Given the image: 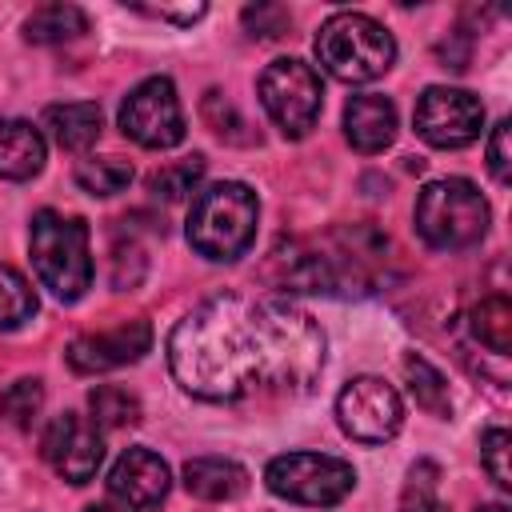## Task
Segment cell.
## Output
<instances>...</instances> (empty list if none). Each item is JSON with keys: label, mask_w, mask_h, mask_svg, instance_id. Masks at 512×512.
Returning a JSON list of instances; mask_svg holds the SVG:
<instances>
[{"label": "cell", "mask_w": 512, "mask_h": 512, "mask_svg": "<svg viewBox=\"0 0 512 512\" xmlns=\"http://www.w3.org/2000/svg\"><path fill=\"white\" fill-rule=\"evenodd\" d=\"M176 384L200 400H248L260 392H308L324 368V332L292 300L220 292L168 336Z\"/></svg>", "instance_id": "1"}, {"label": "cell", "mask_w": 512, "mask_h": 512, "mask_svg": "<svg viewBox=\"0 0 512 512\" xmlns=\"http://www.w3.org/2000/svg\"><path fill=\"white\" fill-rule=\"evenodd\" d=\"M256 192L240 180L208 184L192 196L188 212V244L208 260H236L248 252L256 236Z\"/></svg>", "instance_id": "2"}, {"label": "cell", "mask_w": 512, "mask_h": 512, "mask_svg": "<svg viewBox=\"0 0 512 512\" xmlns=\"http://www.w3.org/2000/svg\"><path fill=\"white\" fill-rule=\"evenodd\" d=\"M316 56L336 80L368 84L392 68L396 40L388 36L384 24H376L364 12H336L316 32Z\"/></svg>", "instance_id": "3"}, {"label": "cell", "mask_w": 512, "mask_h": 512, "mask_svg": "<svg viewBox=\"0 0 512 512\" xmlns=\"http://www.w3.org/2000/svg\"><path fill=\"white\" fill-rule=\"evenodd\" d=\"M32 264L44 288L56 300H80L92 284V256H88V224L64 212H36L32 216Z\"/></svg>", "instance_id": "4"}, {"label": "cell", "mask_w": 512, "mask_h": 512, "mask_svg": "<svg viewBox=\"0 0 512 512\" xmlns=\"http://www.w3.org/2000/svg\"><path fill=\"white\" fill-rule=\"evenodd\" d=\"M416 232L444 252L472 248L488 232V200L464 176L432 180L416 200Z\"/></svg>", "instance_id": "5"}, {"label": "cell", "mask_w": 512, "mask_h": 512, "mask_svg": "<svg viewBox=\"0 0 512 512\" xmlns=\"http://www.w3.org/2000/svg\"><path fill=\"white\" fill-rule=\"evenodd\" d=\"M264 480L276 496H284L292 504L328 508V504H340L352 492L356 472H352V464H344L336 456H324V452H284V456L268 460Z\"/></svg>", "instance_id": "6"}, {"label": "cell", "mask_w": 512, "mask_h": 512, "mask_svg": "<svg viewBox=\"0 0 512 512\" xmlns=\"http://www.w3.org/2000/svg\"><path fill=\"white\" fill-rule=\"evenodd\" d=\"M320 96H324V88H320L316 68L304 64V60H296V56L272 60L260 72V104L280 124L284 136H304L316 124Z\"/></svg>", "instance_id": "7"}, {"label": "cell", "mask_w": 512, "mask_h": 512, "mask_svg": "<svg viewBox=\"0 0 512 512\" xmlns=\"http://www.w3.org/2000/svg\"><path fill=\"white\" fill-rule=\"evenodd\" d=\"M120 128L144 148H176L184 140V112L168 76L140 80L120 104Z\"/></svg>", "instance_id": "8"}, {"label": "cell", "mask_w": 512, "mask_h": 512, "mask_svg": "<svg viewBox=\"0 0 512 512\" xmlns=\"http://www.w3.org/2000/svg\"><path fill=\"white\" fill-rule=\"evenodd\" d=\"M336 420L340 428L360 444H384L404 424V404L392 384L380 376H356L336 396Z\"/></svg>", "instance_id": "9"}, {"label": "cell", "mask_w": 512, "mask_h": 512, "mask_svg": "<svg viewBox=\"0 0 512 512\" xmlns=\"http://www.w3.org/2000/svg\"><path fill=\"white\" fill-rule=\"evenodd\" d=\"M484 128V104L464 88L432 84L416 100V132L432 148H464Z\"/></svg>", "instance_id": "10"}, {"label": "cell", "mask_w": 512, "mask_h": 512, "mask_svg": "<svg viewBox=\"0 0 512 512\" xmlns=\"http://www.w3.org/2000/svg\"><path fill=\"white\" fill-rule=\"evenodd\" d=\"M44 460L68 480V484H88L104 460V440L100 428L92 420H84L80 412H60L48 428H44Z\"/></svg>", "instance_id": "11"}, {"label": "cell", "mask_w": 512, "mask_h": 512, "mask_svg": "<svg viewBox=\"0 0 512 512\" xmlns=\"http://www.w3.org/2000/svg\"><path fill=\"white\" fill-rule=\"evenodd\" d=\"M148 348H152V328H148V320H124V324H116V328L76 336V340L68 344V364H72V372L96 376V372H112V368L136 364Z\"/></svg>", "instance_id": "12"}, {"label": "cell", "mask_w": 512, "mask_h": 512, "mask_svg": "<svg viewBox=\"0 0 512 512\" xmlns=\"http://www.w3.org/2000/svg\"><path fill=\"white\" fill-rule=\"evenodd\" d=\"M168 488H172V472L148 448H128L108 472V492L128 508H156L168 496Z\"/></svg>", "instance_id": "13"}, {"label": "cell", "mask_w": 512, "mask_h": 512, "mask_svg": "<svg viewBox=\"0 0 512 512\" xmlns=\"http://www.w3.org/2000/svg\"><path fill=\"white\" fill-rule=\"evenodd\" d=\"M344 136L356 152H384L392 140H396V108L388 96H376V92H364V96H352L348 108H344Z\"/></svg>", "instance_id": "14"}, {"label": "cell", "mask_w": 512, "mask_h": 512, "mask_svg": "<svg viewBox=\"0 0 512 512\" xmlns=\"http://www.w3.org/2000/svg\"><path fill=\"white\" fill-rule=\"evenodd\" d=\"M184 488L196 496V500H236L244 496L248 488V472L236 464V460H224V456H196L184 464Z\"/></svg>", "instance_id": "15"}, {"label": "cell", "mask_w": 512, "mask_h": 512, "mask_svg": "<svg viewBox=\"0 0 512 512\" xmlns=\"http://www.w3.org/2000/svg\"><path fill=\"white\" fill-rule=\"evenodd\" d=\"M44 168V136L28 120L0 116V176L28 180Z\"/></svg>", "instance_id": "16"}, {"label": "cell", "mask_w": 512, "mask_h": 512, "mask_svg": "<svg viewBox=\"0 0 512 512\" xmlns=\"http://www.w3.org/2000/svg\"><path fill=\"white\" fill-rule=\"evenodd\" d=\"M44 128L52 132V140L68 152H80L88 144H96L100 136V108L92 100H76V104H48L44 108Z\"/></svg>", "instance_id": "17"}, {"label": "cell", "mask_w": 512, "mask_h": 512, "mask_svg": "<svg viewBox=\"0 0 512 512\" xmlns=\"http://www.w3.org/2000/svg\"><path fill=\"white\" fill-rule=\"evenodd\" d=\"M88 32V16L76 4H44L24 20V40L32 44H60Z\"/></svg>", "instance_id": "18"}, {"label": "cell", "mask_w": 512, "mask_h": 512, "mask_svg": "<svg viewBox=\"0 0 512 512\" xmlns=\"http://www.w3.org/2000/svg\"><path fill=\"white\" fill-rule=\"evenodd\" d=\"M472 336L488 348V352H496V356H508L512 352V304L504 300V296H488V300H480L476 308H472Z\"/></svg>", "instance_id": "19"}, {"label": "cell", "mask_w": 512, "mask_h": 512, "mask_svg": "<svg viewBox=\"0 0 512 512\" xmlns=\"http://www.w3.org/2000/svg\"><path fill=\"white\" fill-rule=\"evenodd\" d=\"M404 376H408V388H412V396L424 412H432L440 420L452 416V396H448V384H444L440 368H432L424 356L412 352V356H404Z\"/></svg>", "instance_id": "20"}, {"label": "cell", "mask_w": 512, "mask_h": 512, "mask_svg": "<svg viewBox=\"0 0 512 512\" xmlns=\"http://www.w3.org/2000/svg\"><path fill=\"white\" fill-rule=\"evenodd\" d=\"M76 184L88 192V196H116L132 184V164L120 160V156H92V160H80L76 168Z\"/></svg>", "instance_id": "21"}, {"label": "cell", "mask_w": 512, "mask_h": 512, "mask_svg": "<svg viewBox=\"0 0 512 512\" xmlns=\"http://www.w3.org/2000/svg\"><path fill=\"white\" fill-rule=\"evenodd\" d=\"M88 408H92V424L96 428H128L140 420V400L128 388L116 384H100L88 392Z\"/></svg>", "instance_id": "22"}, {"label": "cell", "mask_w": 512, "mask_h": 512, "mask_svg": "<svg viewBox=\"0 0 512 512\" xmlns=\"http://www.w3.org/2000/svg\"><path fill=\"white\" fill-rule=\"evenodd\" d=\"M400 512H448L440 496V468L432 460H416L408 472V484L400 492Z\"/></svg>", "instance_id": "23"}, {"label": "cell", "mask_w": 512, "mask_h": 512, "mask_svg": "<svg viewBox=\"0 0 512 512\" xmlns=\"http://www.w3.org/2000/svg\"><path fill=\"white\" fill-rule=\"evenodd\" d=\"M40 408H44V384L36 376H24L0 392V420L12 428H32Z\"/></svg>", "instance_id": "24"}, {"label": "cell", "mask_w": 512, "mask_h": 512, "mask_svg": "<svg viewBox=\"0 0 512 512\" xmlns=\"http://www.w3.org/2000/svg\"><path fill=\"white\" fill-rule=\"evenodd\" d=\"M32 316H36V292H32V284L16 268L0 264V328H20Z\"/></svg>", "instance_id": "25"}, {"label": "cell", "mask_w": 512, "mask_h": 512, "mask_svg": "<svg viewBox=\"0 0 512 512\" xmlns=\"http://www.w3.org/2000/svg\"><path fill=\"white\" fill-rule=\"evenodd\" d=\"M200 176H204V156H184V160L152 172L148 188H152L156 200H184V196H192V188L200 184Z\"/></svg>", "instance_id": "26"}, {"label": "cell", "mask_w": 512, "mask_h": 512, "mask_svg": "<svg viewBox=\"0 0 512 512\" xmlns=\"http://www.w3.org/2000/svg\"><path fill=\"white\" fill-rule=\"evenodd\" d=\"M508 444L512 436L504 428H488L480 436V460L488 468V476L496 480V488H512V472H508Z\"/></svg>", "instance_id": "27"}, {"label": "cell", "mask_w": 512, "mask_h": 512, "mask_svg": "<svg viewBox=\"0 0 512 512\" xmlns=\"http://www.w3.org/2000/svg\"><path fill=\"white\" fill-rule=\"evenodd\" d=\"M244 28L252 36H260V40H276V36H284L292 28V16L280 4H248L244 8Z\"/></svg>", "instance_id": "28"}, {"label": "cell", "mask_w": 512, "mask_h": 512, "mask_svg": "<svg viewBox=\"0 0 512 512\" xmlns=\"http://www.w3.org/2000/svg\"><path fill=\"white\" fill-rule=\"evenodd\" d=\"M508 132H512V124H508V120H500V124L492 128V140H488V168H492V176H496L500 184H508V180H512V156H508Z\"/></svg>", "instance_id": "29"}, {"label": "cell", "mask_w": 512, "mask_h": 512, "mask_svg": "<svg viewBox=\"0 0 512 512\" xmlns=\"http://www.w3.org/2000/svg\"><path fill=\"white\" fill-rule=\"evenodd\" d=\"M148 16H160V20H176V24H192L204 16V4H192V8H144Z\"/></svg>", "instance_id": "30"}, {"label": "cell", "mask_w": 512, "mask_h": 512, "mask_svg": "<svg viewBox=\"0 0 512 512\" xmlns=\"http://www.w3.org/2000/svg\"><path fill=\"white\" fill-rule=\"evenodd\" d=\"M84 512H128V504H124V508H116V504H92V508H84Z\"/></svg>", "instance_id": "31"}, {"label": "cell", "mask_w": 512, "mask_h": 512, "mask_svg": "<svg viewBox=\"0 0 512 512\" xmlns=\"http://www.w3.org/2000/svg\"><path fill=\"white\" fill-rule=\"evenodd\" d=\"M480 512H508V508H504V504H484Z\"/></svg>", "instance_id": "32"}]
</instances>
